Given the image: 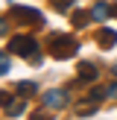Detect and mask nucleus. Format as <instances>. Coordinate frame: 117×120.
<instances>
[{
  "label": "nucleus",
  "instance_id": "1",
  "mask_svg": "<svg viewBox=\"0 0 117 120\" xmlns=\"http://www.w3.org/2000/svg\"><path fill=\"white\" fill-rule=\"evenodd\" d=\"M50 56L64 62V59H73L76 56V38L70 35H53L50 38Z\"/></svg>",
  "mask_w": 117,
  "mask_h": 120
},
{
  "label": "nucleus",
  "instance_id": "2",
  "mask_svg": "<svg viewBox=\"0 0 117 120\" xmlns=\"http://www.w3.org/2000/svg\"><path fill=\"white\" fill-rule=\"evenodd\" d=\"M9 50L15 53V56H23V59H35L38 56V44H35L32 35H12Z\"/></svg>",
  "mask_w": 117,
  "mask_h": 120
},
{
  "label": "nucleus",
  "instance_id": "3",
  "mask_svg": "<svg viewBox=\"0 0 117 120\" xmlns=\"http://www.w3.org/2000/svg\"><path fill=\"white\" fill-rule=\"evenodd\" d=\"M9 15H12V21H18V23H35V26L44 23V15H41L38 9H29V6H9Z\"/></svg>",
  "mask_w": 117,
  "mask_h": 120
},
{
  "label": "nucleus",
  "instance_id": "4",
  "mask_svg": "<svg viewBox=\"0 0 117 120\" xmlns=\"http://www.w3.org/2000/svg\"><path fill=\"white\" fill-rule=\"evenodd\" d=\"M41 100H44V105H47V109H64V105H67V94H64V91H58V88L47 91Z\"/></svg>",
  "mask_w": 117,
  "mask_h": 120
},
{
  "label": "nucleus",
  "instance_id": "5",
  "mask_svg": "<svg viewBox=\"0 0 117 120\" xmlns=\"http://www.w3.org/2000/svg\"><path fill=\"white\" fill-rule=\"evenodd\" d=\"M108 15H111V6H105L102 0H99V3H94V9H91V18H94L97 23H105V18H108Z\"/></svg>",
  "mask_w": 117,
  "mask_h": 120
},
{
  "label": "nucleus",
  "instance_id": "6",
  "mask_svg": "<svg viewBox=\"0 0 117 120\" xmlns=\"http://www.w3.org/2000/svg\"><path fill=\"white\" fill-rule=\"evenodd\" d=\"M76 70H79V79H85V82H94V79H97V76H99V70L94 68L91 62H82V64H79V68H76Z\"/></svg>",
  "mask_w": 117,
  "mask_h": 120
},
{
  "label": "nucleus",
  "instance_id": "7",
  "mask_svg": "<svg viewBox=\"0 0 117 120\" xmlns=\"http://www.w3.org/2000/svg\"><path fill=\"white\" fill-rule=\"evenodd\" d=\"M97 41L102 47H111V44H117V32H114V29H99V32H97Z\"/></svg>",
  "mask_w": 117,
  "mask_h": 120
},
{
  "label": "nucleus",
  "instance_id": "8",
  "mask_svg": "<svg viewBox=\"0 0 117 120\" xmlns=\"http://www.w3.org/2000/svg\"><path fill=\"white\" fill-rule=\"evenodd\" d=\"M15 91L21 94V97H32L38 88H35V82H18V85H15Z\"/></svg>",
  "mask_w": 117,
  "mask_h": 120
},
{
  "label": "nucleus",
  "instance_id": "9",
  "mask_svg": "<svg viewBox=\"0 0 117 120\" xmlns=\"http://www.w3.org/2000/svg\"><path fill=\"white\" fill-rule=\"evenodd\" d=\"M9 53H0V76H3V73H9Z\"/></svg>",
  "mask_w": 117,
  "mask_h": 120
},
{
  "label": "nucleus",
  "instance_id": "10",
  "mask_svg": "<svg viewBox=\"0 0 117 120\" xmlns=\"http://www.w3.org/2000/svg\"><path fill=\"white\" fill-rule=\"evenodd\" d=\"M88 21V12H73V26H85Z\"/></svg>",
  "mask_w": 117,
  "mask_h": 120
},
{
  "label": "nucleus",
  "instance_id": "11",
  "mask_svg": "<svg viewBox=\"0 0 117 120\" xmlns=\"http://www.w3.org/2000/svg\"><path fill=\"white\" fill-rule=\"evenodd\" d=\"M12 103H15V97H12L9 91H0V105H3V109H9Z\"/></svg>",
  "mask_w": 117,
  "mask_h": 120
},
{
  "label": "nucleus",
  "instance_id": "12",
  "mask_svg": "<svg viewBox=\"0 0 117 120\" xmlns=\"http://www.w3.org/2000/svg\"><path fill=\"white\" fill-rule=\"evenodd\" d=\"M53 6H56L58 12H70V6H73V0H53Z\"/></svg>",
  "mask_w": 117,
  "mask_h": 120
},
{
  "label": "nucleus",
  "instance_id": "13",
  "mask_svg": "<svg viewBox=\"0 0 117 120\" xmlns=\"http://www.w3.org/2000/svg\"><path fill=\"white\" fill-rule=\"evenodd\" d=\"M108 94H111V97H117V82H111V85H108Z\"/></svg>",
  "mask_w": 117,
  "mask_h": 120
},
{
  "label": "nucleus",
  "instance_id": "14",
  "mask_svg": "<svg viewBox=\"0 0 117 120\" xmlns=\"http://www.w3.org/2000/svg\"><path fill=\"white\" fill-rule=\"evenodd\" d=\"M3 32H6V23H3V21H0V35H3Z\"/></svg>",
  "mask_w": 117,
  "mask_h": 120
},
{
  "label": "nucleus",
  "instance_id": "15",
  "mask_svg": "<svg viewBox=\"0 0 117 120\" xmlns=\"http://www.w3.org/2000/svg\"><path fill=\"white\" fill-rule=\"evenodd\" d=\"M111 15H117V6H111Z\"/></svg>",
  "mask_w": 117,
  "mask_h": 120
},
{
  "label": "nucleus",
  "instance_id": "16",
  "mask_svg": "<svg viewBox=\"0 0 117 120\" xmlns=\"http://www.w3.org/2000/svg\"><path fill=\"white\" fill-rule=\"evenodd\" d=\"M111 70H114V73H117V64H114V68H111Z\"/></svg>",
  "mask_w": 117,
  "mask_h": 120
}]
</instances>
